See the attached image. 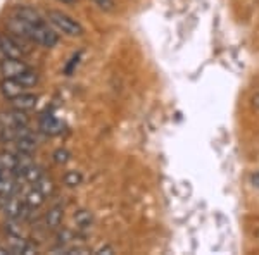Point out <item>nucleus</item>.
<instances>
[{
  "label": "nucleus",
  "mask_w": 259,
  "mask_h": 255,
  "mask_svg": "<svg viewBox=\"0 0 259 255\" xmlns=\"http://www.w3.org/2000/svg\"><path fill=\"white\" fill-rule=\"evenodd\" d=\"M9 248H11L12 255L14 253H26V255L35 253V248H33L26 240H23L21 236H9Z\"/></svg>",
  "instance_id": "obj_9"
},
{
  "label": "nucleus",
  "mask_w": 259,
  "mask_h": 255,
  "mask_svg": "<svg viewBox=\"0 0 259 255\" xmlns=\"http://www.w3.org/2000/svg\"><path fill=\"white\" fill-rule=\"evenodd\" d=\"M40 128H41V131L47 133V135H57V133H61L62 124L54 118L52 114H45V116H41V119H40Z\"/></svg>",
  "instance_id": "obj_11"
},
{
  "label": "nucleus",
  "mask_w": 259,
  "mask_h": 255,
  "mask_svg": "<svg viewBox=\"0 0 259 255\" xmlns=\"http://www.w3.org/2000/svg\"><path fill=\"white\" fill-rule=\"evenodd\" d=\"M9 28L12 33H16L23 40H30L33 43L40 45L45 48H52L57 45L59 36L57 33L49 26L45 21H38V23H30V21H23L19 18H12L9 23Z\"/></svg>",
  "instance_id": "obj_1"
},
{
  "label": "nucleus",
  "mask_w": 259,
  "mask_h": 255,
  "mask_svg": "<svg viewBox=\"0 0 259 255\" xmlns=\"http://www.w3.org/2000/svg\"><path fill=\"white\" fill-rule=\"evenodd\" d=\"M28 69H30V66L24 64L23 59H6L4 57V61L0 62V73L6 78H16Z\"/></svg>",
  "instance_id": "obj_6"
},
{
  "label": "nucleus",
  "mask_w": 259,
  "mask_h": 255,
  "mask_svg": "<svg viewBox=\"0 0 259 255\" xmlns=\"http://www.w3.org/2000/svg\"><path fill=\"white\" fill-rule=\"evenodd\" d=\"M94 253H95V255H104V253H106V255H111V253H116V250L112 248L111 245H102L100 248L95 250Z\"/></svg>",
  "instance_id": "obj_19"
},
{
  "label": "nucleus",
  "mask_w": 259,
  "mask_h": 255,
  "mask_svg": "<svg viewBox=\"0 0 259 255\" xmlns=\"http://www.w3.org/2000/svg\"><path fill=\"white\" fill-rule=\"evenodd\" d=\"M4 212L9 219H14V221H19V219H24L30 212V207H28L26 200L24 198H18V196L11 195L6 198V203H4Z\"/></svg>",
  "instance_id": "obj_4"
},
{
  "label": "nucleus",
  "mask_w": 259,
  "mask_h": 255,
  "mask_svg": "<svg viewBox=\"0 0 259 255\" xmlns=\"http://www.w3.org/2000/svg\"><path fill=\"white\" fill-rule=\"evenodd\" d=\"M74 223H76L78 228L81 229H89L94 224V216H92L90 211H78L74 214Z\"/></svg>",
  "instance_id": "obj_13"
},
{
  "label": "nucleus",
  "mask_w": 259,
  "mask_h": 255,
  "mask_svg": "<svg viewBox=\"0 0 259 255\" xmlns=\"http://www.w3.org/2000/svg\"><path fill=\"white\" fill-rule=\"evenodd\" d=\"M62 217H64V211H62L61 206L50 209L47 212V216H45V226H47V229H59Z\"/></svg>",
  "instance_id": "obj_10"
},
{
  "label": "nucleus",
  "mask_w": 259,
  "mask_h": 255,
  "mask_svg": "<svg viewBox=\"0 0 259 255\" xmlns=\"http://www.w3.org/2000/svg\"><path fill=\"white\" fill-rule=\"evenodd\" d=\"M252 104H254V107H257L259 109V93L254 95V98H252Z\"/></svg>",
  "instance_id": "obj_23"
},
{
  "label": "nucleus",
  "mask_w": 259,
  "mask_h": 255,
  "mask_svg": "<svg viewBox=\"0 0 259 255\" xmlns=\"http://www.w3.org/2000/svg\"><path fill=\"white\" fill-rule=\"evenodd\" d=\"M14 79H18L19 83H23L26 88H31V86H35L36 83H38V73L30 68L28 71H24V73H21L19 76H16Z\"/></svg>",
  "instance_id": "obj_14"
},
{
  "label": "nucleus",
  "mask_w": 259,
  "mask_h": 255,
  "mask_svg": "<svg viewBox=\"0 0 259 255\" xmlns=\"http://www.w3.org/2000/svg\"><path fill=\"white\" fill-rule=\"evenodd\" d=\"M28 126V118L24 116V111L14 109L12 112L0 114V128H24Z\"/></svg>",
  "instance_id": "obj_5"
},
{
  "label": "nucleus",
  "mask_w": 259,
  "mask_h": 255,
  "mask_svg": "<svg viewBox=\"0 0 259 255\" xmlns=\"http://www.w3.org/2000/svg\"><path fill=\"white\" fill-rule=\"evenodd\" d=\"M62 181H64L66 186L74 188V186L81 185L83 176H81V173H78V171H68V173L64 174V178H62Z\"/></svg>",
  "instance_id": "obj_15"
},
{
  "label": "nucleus",
  "mask_w": 259,
  "mask_h": 255,
  "mask_svg": "<svg viewBox=\"0 0 259 255\" xmlns=\"http://www.w3.org/2000/svg\"><path fill=\"white\" fill-rule=\"evenodd\" d=\"M33 186H36V188H38V190H40L41 193H44L45 196H49V195L54 191V183H52V179L44 178V176H41V178H40L38 181H36Z\"/></svg>",
  "instance_id": "obj_16"
},
{
  "label": "nucleus",
  "mask_w": 259,
  "mask_h": 255,
  "mask_svg": "<svg viewBox=\"0 0 259 255\" xmlns=\"http://www.w3.org/2000/svg\"><path fill=\"white\" fill-rule=\"evenodd\" d=\"M7 176H12V174L6 169V166H4L2 161H0V178H7Z\"/></svg>",
  "instance_id": "obj_22"
},
{
  "label": "nucleus",
  "mask_w": 259,
  "mask_h": 255,
  "mask_svg": "<svg viewBox=\"0 0 259 255\" xmlns=\"http://www.w3.org/2000/svg\"><path fill=\"white\" fill-rule=\"evenodd\" d=\"M0 52L6 59H23L30 54V47L23 43L18 36L2 35L0 36Z\"/></svg>",
  "instance_id": "obj_3"
},
{
  "label": "nucleus",
  "mask_w": 259,
  "mask_h": 255,
  "mask_svg": "<svg viewBox=\"0 0 259 255\" xmlns=\"http://www.w3.org/2000/svg\"><path fill=\"white\" fill-rule=\"evenodd\" d=\"M69 157H71V154L66 148H59L54 152V161H56L57 164H66V162L69 161Z\"/></svg>",
  "instance_id": "obj_18"
},
{
  "label": "nucleus",
  "mask_w": 259,
  "mask_h": 255,
  "mask_svg": "<svg viewBox=\"0 0 259 255\" xmlns=\"http://www.w3.org/2000/svg\"><path fill=\"white\" fill-rule=\"evenodd\" d=\"M4 203H6V196L0 195V209H4Z\"/></svg>",
  "instance_id": "obj_25"
},
{
  "label": "nucleus",
  "mask_w": 259,
  "mask_h": 255,
  "mask_svg": "<svg viewBox=\"0 0 259 255\" xmlns=\"http://www.w3.org/2000/svg\"><path fill=\"white\" fill-rule=\"evenodd\" d=\"M28 88L23 85V83H19L18 79H14V78H6L2 83H0V91H2V95L6 98H14V97H18V95L21 93H24Z\"/></svg>",
  "instance_id": "obj_7"
},
{
  "label": "nucleus",
  "mask_w": 259,
  "mask_h": 255,
  "mask_svg": "<svg viewBox=\"0 0 259 255\" xmlns=\"http://www.w3.org/2000/svg\"><path fill=\"white\" fill-rule=\"evenodd\" d=\"M90 2H94L95 6L99 7L100 11L104 12H112L116 9V2L114 0H90Z\"/></svg>",
  "instance_id": "obj_17"
},
{
  "label": "nucleus",
  "mask_w": 259,
  "mask_h": 255,
  "mask_svg": "<svg viewBox=\"0 0 259 255\" xmlns=\"http://www.w3.org/2000/svg\"><path fill=\"white\" fill-rule=\"evenodd\" d=\"M80 56H81V54H76V56H74L73 57V59H71V62H69V64L68 66H66V74H71V73H73V68H74V66H78V61H80Z\"/></svg>",
  "instance_id": "obj_20"
},
{
  "label": "nucleus",
  "mask_w": 259,
  "mask_h": 255,
  "mask_svg": "<svg viewBox=\"0 0 259 255\" xmlns=\"http://www.w3.org/2000/svg\"><path fill=\"white\" fill-rule=\"evenodd\" d=\"M250 185L259 190V173H254L252 176H250Z\"/></svg>",
  "instance_id": "obj_21"
},
{
  "label": "nucleus",
  "mask_w": 259,
  "mask_h": 255,
  "mask_svg": "<svg viewBox=\"0 0 259 255\" xmlns=\"http://www.w3.org/2000/svg\"><path fill=\"white\" fill-rule=\"evenodd\" d=\"M59 2H62V4H76L78 0H59Z\"/></svg>",
  "instance_id": "obj_26"
},
{
  "label": "nucleus",
  "mask_w": 259,
  "mask_h": 255,
  "mask_svg": "<svg viewBox=\"0 0 259 255\" xmlns=\"http://www.w3.org/2000/svg\"><path fill=\"white\" fill-rule=\"evenodd\" d=\"M47 19L57 31L62 33V35H66V36H71V38L83 36V33H85L83 26L78 23L76 19H73L71 16L64 14V12H61V11H49Z\"/></svg>",
  "instance_id": "obj_2"
},
{
  "label": "nucleus",
  "mask_w": 259,
  "mask_h": 255,
  "mask_svg": "<svg viewBox=\"0 0 259 255\" xmlns=\"http://www.w3.org/2000/svg\"><path fill=\"white\" fill-rule=\"evenodd\" d=\"M36 100H38L36 95L24 91V93L18 95V97L11 98V106L14 109H18V111H30V109L36 106Z\"/></svg>",
  "instance_id": "obj_8"
},
{
  "label": "nucleus",
  "mask_w": 259,
  "mask_h": 255,
  "mask_svg": "<svg viewBox=\"0 0 259 255\" xmlns=\"http://www.w3.org/2000/svg\"><path fill=\"white\" fill-rule=\"evenodd\" d=\"M4 253H12L9 246H7V248H4V246H0V255H4Z\"/></svg>",
  "instance_id": "obj_24"
},
{
  "label": "nucleus",
  "mask_w": 259,
  "mask_h": 255,
  "mask_svg": "<svg viewBox=\"0 0 259 255\" xmlns=\"http://www.w3.org/2000/svg\"><path fill=\"white\" fill-rule=\"evenodd\" d=\"M24 200H26V203H28V207H30V209H38L41 203L45 202V195L41 193L36 186H33L31 190L26 193V196H24Z\"/></svg>",
  "instance_id": "obj_12"
}]
</instances>
